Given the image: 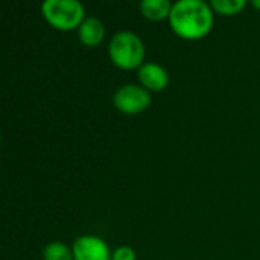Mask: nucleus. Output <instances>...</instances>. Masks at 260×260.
I'll return each mask as SVG.
<instances>
[{
  "label": "nucleus",
  "instance_id": "obj_1",
  "mask_svg": "<svg viewBox=\"0 0 260 260\" xmlns=\"http://www.w3.org/2000/svg\"><path fill=\"white\" fill-rule=\"evenodd\" d=\"M167 22L175 36L187 42H196L213 31L214 13L205 0H176Z\"/></svg>",
  "mask_w": 260,
  "mask_h": 260
},
{
  "label": "nucleus",
  "instance_id": "obj_2",
  "mask_svg": "<svg viewBox=\"0 0 260 260\" xmlns=\"http://www.w3.org/2000/svg\"><path fill=\"white\" fill-rule=\"evenodd\" d=\"M112 64L121 71H138L144 64L146 45L132 31H118L107 45Z\"/></svg>",
  "mask_w": 260,
  "mask_h": 260
},
{
  "label": "nucleus",
  "instance_id": "obj_3",
  "mask_svg": "<svg viewBox=\"0 0 260 260\" xmlns=\"http://www.w3.org/2000/svg\"><path fill=\"white\" fill-rule=\"evenodd\" d=\"M40 11L49 26L63 32L78 29L86 19L80 0H43Z\"/></svg>",
  "mask_w": 260,
  "mask_h": 260
},
{
  "label": "nucleus",
  "instance_id": "obj_4",
  "mask_svg": "<svg viewBox=\"0 0 260 260\" xmlns=\"http://www.w3.org/2000/svg\"><path fill=\"white\" fill-rule=\"evenodd\" d=\"M152 104V93L141 84L128 83L119 86L113 93V106L124 115H140Z\"/></svg>",
  "mask_w": 260,
  "mask_h": 260
},
{
  "label": "nucleus",
  "instance_id": "obj_5",
  "mask_svg": "<svg viewBox=\"0 0 260 260\" xmlns=\"http://www.w3.org/2000/svg\"><path fill=\"white\" fill-rule=\"evenodd\" d=\"M74 260H112V251L106 240L95 234H83L72 243Z\"/></svg>",
  "mask_w": 260,
  "mask_h": 260
},
{
  "label": "nucleus",
  "instance_id": "obj_6",
  "mask_svg": "<svg viewBox=\"0 0 260 260\" xmlns=\"http://www.w3.org/2000/svg\"><path fill=\"white\" fill-rule=\"evenodd\" d=\"M137 74H138V81H140L138 84H141L150 93L162 92L170 83V77H169V72L166 71V68L155 61L144 63L137 71Z\"/></svg>",
  "mask_w": 260,
  "mask_h": 260
},
{
  "label": "nucleus",
  "instance_id": "obj_7",
  "mask_svg": "<svg viewBox=\"0 0 260 260\" xmlns=\"http://www.w3.org/2000/svg\"><path fill=\"white\" fill-rule=\"evenodd\" d=\"M80 42L87 48H96L106 37L104 23L98 17H86L77 29Z\"/></svg>",
  "mask_w": 260,
  "mask_h": 260
},
{
  "label": "nucleus",
  "instance_id": "obj_8",
  "mask_svg": "<svg viewBox=\"0 0 260 260\" xmlns=\"http://www.w3.org/2000/svg\"><path fill=\"white\" fill-rule=\"evenodd\" d=\"M172 7H173L172 0H140L141 16L153 23L169 20Z\"/></svg>",
  "mask_w": 260,
  "mask_h": 260
},
{
  "label": "nucleus",
  "instance_id": "obj_9",
  "mask_svg": "<svg viewBox=\"0 0 260 260\" xmlns=\"http://www.w3.org/2000/svg\"><path fill=\"white\" fill-rule=\"evenodd\" d=\"M208 4L214 14L231 17L240 14L249 4V0H210Z\"/></svg>",
  "mask_w": 260,
  "mask_h": 260
},
{
  "label": "nucleus",
  "instance_id": "obj_10",
  "mask_svg": "<svg viewBox=\"0 0 260 260\" xmlns=\"http://www.w3.org/2000/svg\"><path fill=\"white\" fill-rule=\"evenodd\" d=\"M43 260H74L72 246L58 240L49 242L43 249Z\"/></svg>",
  "mask_w": 260,
  "mask_h": 260
},
{
  "label": "nucleus",
  "instance_id": "obj_11",
  "mask_svg": "<svg viewBox=\"0 0 260 260\" xmlns=\"http://www.w3.org/2000/svg\"><path fill=\"white\" fill-rule=\"evenodd\" d=\"M112 260H137V252L132 246H118L112 251Z\"/></svg>",
  "mask_w": 260,
  "mask_h": 260
},
{
  "label": "nucleus",
  "instance_id": "obj_12",
  "mask_svg": "<svg viewBox=\"0 0 260 260\" xmlns=\"http://www.w3.org/2000/svg\"><path fill=\"white\" fill-rule=\"evenodd\" d=\"M249 4L255 11H260V0H249Z\"/></svg>",
  "mask_w": 260,
  "mask_h": 260
},
{
  "label": "nucleus",
  "instance_id": "obj_13",
  "mask_svg": "<svg viewBox=\"0 0 260 260\" xmlns=\"http://www.w3.org/2000/svg\"><path fill=\"white\" fill-rule=\"evenodd\" d=\"M0 144H2V134H0Z\"/></svg>",
  "mask_w": 260,
  "mask_h": 260
}]
</instances>
